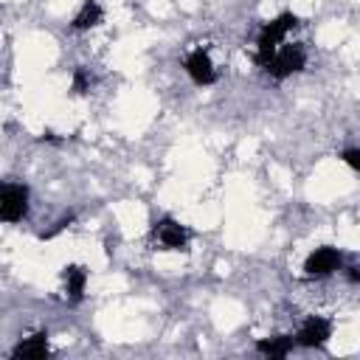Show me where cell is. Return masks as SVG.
Here are the masks:
<instances>
[{"instance_id": "obj_1", "label": "cell", "mask_w": 360, "mask_h": 360, "mask_svg": "<svg viewBox=\"0 0 360 360\" xmlns=\"http://www.w3.org/2000/svg\"><path fill=\"white\" fill-rule=\"evenodd\" d=\"M301 25V17L295 14V11H281L278 17H273V20H267L262 28H259V37H256V53H253V62L259 65V68H264L270 59H273V53L284 45V39H287V34L290 31H295Z\"/></svg>"}, {"instance_id": "obj_2", "label": "cell", "mask_w": 360, "mask_h": 360, "mask_svg": "<svg viewBox=\"0 0 360 360\" xmlns=\"http://www.w3.org/2000/svg\"><path fill=\"white\" fill-rule=\"evenodd\" d=\"M304 68H307V48L301 42H284L262 70L267 76H273L276 82H281L292 73H301Z\"/></svg>"}, {"instance_id": "obj_3", "label": "cell", "mask_w": 360, "mask_h": 360, "mask_svg": "<svg viewBox=\"0 0 360 360\" xmlns=\"http://www.w3.org/2000/svg\"><path fill=\"white\" fill-rule=\"evenodd\" d=\"M28 205H31V191H28L25 183H14V180L3 183V188H0V217H3V222L14 225V222L25 219Z\"/></svg>"}, {"instance_id": "obj_4", "label": "cell", "mask_w": 360, "mask_h": 360, "mask_svg": "<svg viewBox=\"0 0 360 360\" xmlns=\"http://www.w3.org/2000/svg\"><path fill=\"white\" fill-rule=\"evenodd\" d=\"M338 270H343V253L332 245H321L304 259V276L307 278H326Z\"/></svg>"}, {"instance_id": "obj_5", "label": "cell", "mask_w": 360, "mask_h": 360, "mask_svg": "<svg viewBox=\"0 0 360 360\" xmlns=\"http://www.w3.org/2000/svg\"><path fill=\"white\" fill-rule=\"evenodd\" d=\"M332 332H335L332 318L309 315V318L298 326V332H295V346H301V349H323V346L329 343Z\"/></svg>"}, {"instance_id": "obj_6", "label": "cell", "mask_w": 360, "mask_h": 360, "mask_svg": "<svg viewBox=\"0 0 360 360\" xmlns=\"http://www.w3.org/2000/svg\"><path fill=\"white\" fill-rule=\"evenodd\" d=\"M152 236L158 239L160 250H188V242H191L188 228H183V225H180L177 219H172V217H163L160 222H155Z\"/></svg>"}, {"instance_id": "obj_7", "label": "cell", "mask_w": 360, "mask_h": 360, "mask_svg": "<svg viewBox=\"0 0 360 360\" xmlns=\"http://www.w3.org/2000/svg\"><path fill=\"white\" fill-rule=\"evenodd\" d=\"M183 70H186V76H188L197 87H208V84L217 82V68H214L211 53H208L205 48H194V51L183 59Z\"/></svg>"}, {"instance_id": "obj_8", "label": "cell", "mask_w": 360, "mask_h": 360, "mask_svg": "<svg viewBox=\"0 0 360 360\" xmlns=\"http://www.w3.org/2000/svg\"><path fill=\"white\" fill-rule=\"evenodd\" d=\"M51 354V346H48V332H34L28 338H22L14 349H11V360H42Z\"/></svg>"}, {"instance_id": "obj_9", "label": "cell", "mask_w": 360, "mask_h": 360, "mask_svg": "<svg viewBox=\"0 0 360 360\" xmlns=\"http://www.w3.org/2000/svg\"><path fill=\"white\" fill-rule=\"evenodd\" d=\"M62 284H65L68 301L79 304L84 298V290H87V270L82 264H65L62 267Z\"/></svg>"}, {"instance_id": "obj_10", "label": "cell", "mask_w": 360, "mask_h": 360, "mask_svg": "<svg viewBox=\"0 0 360 360\" xmlns=\"http://www.w3.org/2000/svg\"><path fill=\"white\" fill-rule=\"evenodd\" d=\"M101 22H104V8H101V3H98V0H84V3L79 6V11L73 14L70 28H73V31H90V28H96V25H101Z\"/></svg>"}, {"instance_id": "obj_11", "label": "cell", "mask_w": 360, "mask_h": 360, "mask_svg": "<svg viewBox=\"0 0 360 360\" xmlns=\"http://www.w3.org/2000/svg\"><path fill=\"white\" fill-rule=\"evenodd\" d=\"M295 349V335H273V338H259L256 340V352L273 360L287 357Z\"/></svg>"}, {"instance_id": "obj_12", "label": "cell", "mask_w": 360, "mask_h": 360, "mask_svg": "<svg viewBox=\"0 0 360 360\" xmlns=\"http://www.w3.org/2000/svg\"><path fill=\"white\" fill-rule=\"evenodd\" d=\"M87 90H90V76H87L84 68H76L73 70V82H70V93L73 96H84Z\"/></svg>"}, {"instance_id": "obj_13", "label": "cell", "mask_w": 360, "mask_h": 360, "mask_svg": "<svg viewBox=\"0 0 360 360\" xmlns=\"http://www.w3.org/2000/svg\"><path fill=\"white\" fill-rule=\"evenodd\" d=\"M340 160H343L352 172L360 174V146H346V149L340 152Z\"/></svg>"}, {"instance_id": "obj_14", "label": "cell", "mask_w": 360, "mask_h": 360, "mask_svg": "<svg viewBox=\"0 0 360 360\" xmlns=\"http://www.w3.org/2000/svg\"><path fill=\"white\" fill-rule=\"evenodd\" d=\"M76 219V214H65V217H59L56 222H53V228L51 231H45V233H39V239H53L56 233H62L65 228H70V222Z\"/></svg>"}, {"instance_id": "obj_15", "label": "cell", "mask_w": 360, "mask_h": 360, "mask_svg": "<svg viewBox=\"0 0 360 360\" xmlns=\"http://www.w3.org/2000/svg\"><path fill=\"white\" fill-rule=\"evenodd\" d=\"M343 276H346L349 284H360V267L357 264H346L343 267Z\"/></svg>"}]
</instances>
